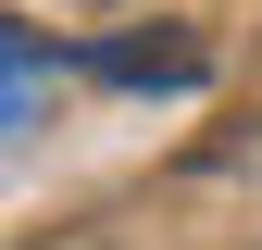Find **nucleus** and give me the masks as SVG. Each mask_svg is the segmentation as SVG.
I'll list each match as a JSON object with an SVG mask.
<instances>
[{
    "label": "nucleus",
    "instance_id": "nucleus-2",
    "mask_svg": "<svg viewBox=\"0 0 262 250\" xmlns=\"http://www.w3.org/2000/svg\"><path fill=\"white\" fill-rule=\"evenodd\" d=\"M50 38H38V25H0V138H13V125H25V100H38V75H50Z\"/></svg>",
    "mask_w": 262,
    "mask_h": 250
},
{
    "label": "nucleus",
    "instance_id": "nucleus-1",
    "mask_svg": "<svg viewBox=\"0 0 262 250\" xmlns=\"http://www.w3.org/2000/svg\"><path fill=\"white\" fill-rule=\"evenodd\" d=\"M75 62H88V75H113V88H200L212 50L187 38V25H162V38H88Z\"/></svg>",
    "mask_w": 262,
    "mask_h": 250
}]
</instances>
